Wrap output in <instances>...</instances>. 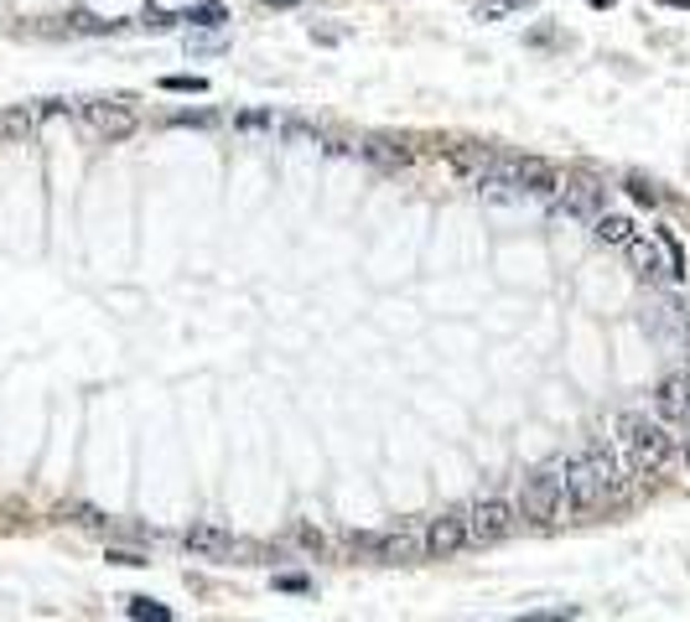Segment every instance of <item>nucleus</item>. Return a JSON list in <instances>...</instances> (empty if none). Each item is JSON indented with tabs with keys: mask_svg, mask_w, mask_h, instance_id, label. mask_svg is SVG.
<instances>
[{
	"mask_svg": "<svg viewBox=\"0 0 690 622\" xmlns=\"http://www.w3.org/2000/svg\"><path fill=\"white\" fill-rule=\"evenodd\" d=\"M551 472L561 477V488H566V498H572V514L603 508V504H613V498L624 493V462H618V452H613L607 441H592L587 452L561 456Z\"/></svg>",
	"mask_w": 690,
	"mask_h": 622,
	"instance_id": "f257e3e1",
	"label": "nucleus"
},
{
	"mask_svg": "<svg viewBox=\"0 0 690 622\" xmlns=\"http://www.w3.org/2000/svg\"><path fill=\"white\" fill-rule=\"evenodd\" d=\"M556 167H545L535 156H489L478 171V192L493 202H524V198H556Z\"/></svg>",
	"mask_w": 690,
	"mask_h": 622,
	"instance_id": "f03ea898",
	"label": "nucleus"
},
{
	"mask_svg": "<svg viewBox=\"0 0 690 622\" xmlns=\"http://www.w3.org/2000/svg\"><path fill=\"white\" fill-rule=\"evenodd\" d=\"M618 446H624L628 472H634V477H655V472L670 462V452H675V441H670V431H665V421L644 415V410H624V415H618Z\"/></svg>",
	"mask_w": 690,
	"mask_h": 622,
	"instance_id": "7ed1b4c3",
	"label": "nucleus"
},
{
	"mask_svg": "<svg viewBox=\"0 0 690 622\" xmlns=\"http://www.w3.org/2000/svg\"><path fill=\"white\" fill-rule=\"evenodd\" d=\"M520 508H524V519L556 524V519L572 514V498H566V488H561L556 472H530V477L520 483Z\"/></svg>",
	"mask_w": 690,
	"mask_h": 622,
	"instance_id": "20e7f679",
	"label": "nucleus"
},
{
	"mask_svg": "<svg viewBox=\"0 0 690 622\" xmlns=\"http://www.w3.org/2000/svg\"><path fill=\"white\" fill-rule=\"evenodd\" d=\"M79 125L88 135H100V140H130L140 130V115L119 99H84L79 104Z\"/></svg>",
	"mask_w": 690,
	"mask_h": 622,
	"instance_id": "39448f33",
	"label": "nucleus"
},
{
	"mask_svg": "<svg viewBox=\"0 0 690 622\" xmlns=\"http://www.w3.org/2000/svg\"><path fill=\"white\" fill-rule=\"evenodd\" d=\"M421 550H426L431 560H452L457 550H468V514L447 508V514H437V519H426Z\"/></svg>",
	"mask_w": 690,
	"mask_h": 622,
	"instance_id": "423d86ee",
	"label": "nucleus"
},
{
	"mask_svg": "<svg viewBox=\"0 0 690 622\" xmlns=\"http://www.w3.org/2000/svg\"><path fill=\"white\" fill-rule=\"evenodd\" d=\"M514 535V508L504 498H483L468 508V545H499Z\"/></svg>",
	"mask_w": 690,
	"mask_h": 622,
	"instance_id": "0eeeda50",
	"label": "nucleus"
},
{
	"mask_svg": "<svg viewBox=\"0 0 690 622\" xmlns=\"http://www.w3.org/2000/svg\"><path fill=\"white\" fill-rule=\"evenodd\" d=\"M358 550H369L374 560H385V566H410V560H421V535L416 529H385V535H364L354 539Z\"/></svg>",
	"mask_w": 690,
	"mask_h": 622,
	"instance_id": "6e6552de",
	"label": "nucleus"
},
{
	"mask_svg": "<svg viewBox=\"0 0 690 622\" xmlns=\"http://www.w3.org/2000/svg\"><path fill=\"white\" fill-rule=\"evenodd\" d=\"M182 545L202 560H234L239 550H244V539H239L234 529H223V524H192L182 535Z\"/></svg>",
	"mask_w": 690,
	"mask_h": 622,
	"instance_id": "1a4fd4ad",
	"label": "nucleus"
},
{
	"mask_svg": "<svg viewBox=\"0 0 690 622\" xmlns=\"http://www.w3.org/2000/svg\"><path fill=\"white\" fill-rule=\"evenodd\" d=\"M603 202H607V192L592 182V177H566V182L556 187V208L572 213V219H597Z\"/></svg>",
	"mask_w": 690,
	"mask_h": 622,
	"instance_id": "9d476101",
	"label": "nucleus"
},
{
	"mask_svg": "<svg viewBox=\"0 0 690 622\" xmlns=\"http://www.w3.org/2000/svg\"><path fill=\"white\" fill-rule=\"evenodd\" d=\"M592 234H597V244H613V250H634L639 244V223L624 219V213H597L592 219Z\"/></svg>",
	"mask_w": 690,
	"mask_h": 622,
	"instance_id": "9b49d317",
	"label": "nucleus"
},
{
	"mask_svg": "<svg viewBox=\"0 0 690 622\" xmlns=\"http://www.w3.org/2000/svg\"><path fill=\"white\" fill-rule=\"evenodd\" d=\"M659 421H690V384L686 379H665V384H659Z\"/></svg>",
	"mask_w": 690,
	"mask_h": 622,
	"instance_id": "f8f14e48",
	"label": "nucleus"
},
{
	"mask_svg": "<svg viewBox=\"0 0 690 622\" xmlns=\"http://www.w3.org/2000/svg\"><path fill=\"white\" fill-rule=\"evenodd\" d=\"M358 151L369 156V161H379V167H405V161H410V151H405V146H395V140H379V135H374V140H364Z\"/></svg>",
	"mask_w": 690,
	"mask_h": 622,
	"instance_id": "ddd939ff",
	"label": "nucleus"
},
{
	"mask_svg": "<svg viewBox=\"0 0 690 622\" xmlns=\"http://www.w3.org/2000/svg\"><path fill=\"white\" fill-rule=\"evenodd\" d=\"M36 130L32 109H0V140H27Z\"/></svg>",
	"mask_w": 690,
	"mask_h": 622,
	"instance_id": "4468645a",
	"label": "nucleus"
},
{
	"mask_svg": "<svg viewBox=\"0 0 690 622\" xmlns=\"http://www.w3.org/2000/svg\"><path fill=\"white\" fill-rule=\"evenodd\" d=\"M634 260H639V275H649V281H675L670 275V260H659V250L655 244H634Z\"/></svg>",
	"mask_w": 690,
	"mask_h": 622,
	"instance_id": "2eb2a0df",
	"label": "nucleus"
},
{
	"mask_svg": "<svg viewBox=\"0 0 690 622\" xmlns=\"http://www.w3.org/2000/svg\"><path fill=\"white\" fill-rule=\"evenodd\" d=\"M161 88H171V94H202L208 78H198V73H171V78H161Z\"/></svg>",
	"mask_w": 690,
	"mask_h": 622,
	"instance_id": "dca6fc26",
	"label": "nucleus"
},
{
	"mask_svg": "<svg viewBox=\"0 0 690 622\" xmlns=\"http://www.w3.org/2000/svg\"><path fill=\"white\" fill-rule=\"evenodd\" d=\"M530 0H489V6H478V21H499L509 17V11H524Z\"/></svg>",
	"mask_w": 690,
	"mask_h": 622,
	"instance_id": "f3484780",
	"label": "nucleus"
},
{
	"mask_svg": "<svg viewBox=\"0 0 690 622\" xmlns=\"http://www.w3.org/2000/svg\"><path fill=\"white\" fill-rule=\"evenodd\" d=\"M130 618H135V622H171V612H167V607H151L146 597H135V602H130Z\"/></svg>",
	"mask_w": 690,
	"mask_h": 622,
	"instance_id": "a211bd4d",
	"label": "nucleus"
},
{
	"mask_svg": "<svg viewBox=\"0 0 690 622\" xmlns=\"http://www.w3.org/2000/svg\"><path fill=\"white\" fill-rule=\"evenodd\" d=\"M628 192H634L639 202H649V208H659V202H665V192H659L655 182H644V177H628Z\"/></svg>",
	"mask_w": 690,
	"mask_h": 622,
	"instance_id": "6ab92c4d",
	"label": "nucleus"
},
{
	"mask_svg": "<svg viewBox=\"0 0 690 622\" xmlns=\"http://www.w3.org/2000/svg\"><path fill=\"white\" fill-rule=\"evenodd\" d=\"M182 21H192V27H219L223 6H198V11H182Z\"/></svg>",
	"mask_w": 690,
	"mask_h": 622,
	"instance_id": "aec40b11",
	"label": "nucleus"
},
{
	"mask_svg": "<svg viewBox=\"0 0 690 622\" xmlns=\"http://www.w3.org/2000/svg\"><path fill=\"white\" fill-rule=\"evenodd\" d=\"M109 560H115V566H146V556L130 550V545H109Z\"/></svg>",
	"mask_w": 690,
	"mask_h": 622,
	"instance_id": "412c9836",
	"label": "nucleus"
},
{
	"mask_svg": "<svg viewBox=\"0 0 690 622\" xmlns=\"http://www.w3.org/2000/svg\"><path fill=\"white\" fill-rule=\"evenodd\" d=\"M576 618V607H556V612H530L524 622H572Z\"/></svg>",
	"mask_w": 690,
	"mask_h": 622,
	"instance_id": "4be33fe9",
	"label": "nucleus"
},
{
	"mask_svg": "<svg viewBox=\"0 0 690 622\" xmlns=\"http://www.w3.org/2000/svg\"><path fill=\"white\" fill-rule=\"evenodd\" d=\"M686 462H690V441H686Z\"/></svg>",
	"mask_w": 690,
	"mask_h": 622,
	"instance_id": "5701e85b",
	"label": "nucleus"
},
{
	"mask_svg": "<svg viewBox=\"0 0 690 622\" xmlns=\"http://www.w3.org/2000/svg\"><path fill=\"white\" fill-rule=\"evenodd\" d=\"M686 384H690V373H686Z\"/></svg>",
	"mask_w": 690,
	"mask_h": 622,
	"instance_id": "b1692460",
	"label": "nucleus"
}]
</instances>
